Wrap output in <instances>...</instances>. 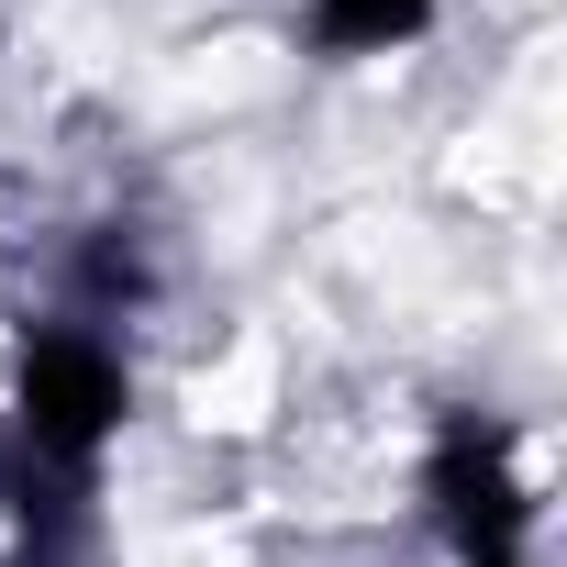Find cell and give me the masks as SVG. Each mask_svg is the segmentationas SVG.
Returning <instances> with one entry per match:
<instances>
[{
    "mask_svg": "<svg viewBox=\"0 0 567 567\" xmlns=\"http://www.w3.org/2000/svg\"><path fill=\"white\" fill-rule=\"evenodd\" d=\"M134 423V357L101 334V323H23L12 346V445L34 467H68V478H101V456L123 445Z\"/></svg>",
    "mask_w": 567,
    "mask_h": 567,
    "instance_id": "6da1fadb",
    "label": "cell"
},
{
    "mask_svg": "<svg viewBox=\"0 0 567 567\" xmlns=\"http://www.w3.org/2000/svg\"><path fill=\"white\" fill-rule=\"evenodd\" d=\"M423 523L456 545V567L534 545V478H523L512 423H489V412H445L434 423V445H423Z\"/></svg>",
    "mask_w": 567,
    "mask_h": 567,
    "instance_id": "7a4b0ae2",
    "label": "cell"
},
{
    "mask_svg": "<svg viewBox=\"0 0 567 567\" xmlns=\"http://www.w3.org/2000/svg\"><path fill=\"white\" fill-rule=\"evenodd\" d=\"M0 534H12V567H79L90 556V478L0 445Z\"/></svg>",
    "mask_w": 567,
    "mask_h": 567,
    "instance_id": "3957f363",
    "label": "cell"
},
{
    "mask_svg": "<svg viewBox=\"0 0 567 567\" xmlns=\"http://www.w3.org/2000/svg\"><path fill=\"white\" fill-rule=\"evenodd\" d=\"M445 23V0H301V56L323 68H368V56H401Z\"/></svg>",
    "mask_w": 567,
    "mask_h": 567,
    "instance_id": "277c9868",
    "label": "cell"
},
{
    "mask_svg": "<svg viewBox=\"0 0 567 567\" xmlns=\"http://www.w3.org/2000/svg\"><path fill=\"white\" fill-rule=\"evenodd\" d=\"M156 301V245L134 223H90L68 256V323H123Z\"/></svg>",
    "mask_w": 567,
    "mask_h": 567,
    "instance_id": "5b68a950",
    "label": "cell"
},
{
    "mask_svg": "<svg viewBox=\"0 0 567 567\" xmlns=\"http://www.w3.org/2000/svg\"><path fill=\"white\" fill-rule=\"evenodd\" d=\"M478 567H534V556H478Z\"/></svg>",
    "mask_w": 567,
    "mask_h": 567,
    "instance_id": "8992f818",
    "label": "cell"
}]
</instances>
